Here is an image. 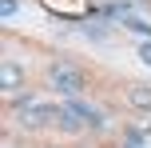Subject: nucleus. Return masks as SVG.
<instances>
[{"label": "nucleus", "mask_w": 151, "mask_h": 148, "mask_svg": "<svg viewBox=\"0 0 151 148\" xmlns=\"http://www.w3.org/2000/svg\"><path fill=\"white\" fill-rule=\"evenodd\" d=\"M52 120H60L56 108H48V104H32L28 96H20V124H24V128H44V124H52Z\"/></svg>", "instance_id": "2"}, {"label": "nucleus", "mask_w": 151, "mask_h": 148, "mask_svg": "<svg viewBox=\"0 0 151 148\" xmlns=\"http://www.w3.org/2000/svg\"><path fill=\"white\" fill-rule=\"evenodd\" d=\"M127 148H147V144H127Z\"/></svg>", "instance_id": "8"}, {"label": "nucleus", "mask_w": 151, "mask_h": 148, "mask_svg": "<svg viewBox=\"0 0 151 148\" xmlns=\"http://www.w3.org/2000/svg\"><path fill=\"white\" fill-rule=\"evenodd\" d=\"M139 60L151 64V40H143V44H139Z\"/></svg>", "instance_id": "6"}, {"label": "nucleus", "mask_w": 151, "mask_h": 148, "mask_svg": "<svg viewBox=\"0 0 151 148\" xmlns=\"http://www.w3.org/2000/svg\"><path fill=\"white\" fill-rule=\"evenodd\" d=\"M16 80H20L16 64H12V60H4V72H0V84H4V88H16Z\"/></svg>", "instance_id": "5"}, {"label": "nucleus", "mask_w": 151, "mask_h": 148, "mask_svg": "<svg viewBox=\"0 0 151 148\" xmlns=\"http://www.w3.org/2000/svg\"><path fill=\"white\" fill-rule=\"evenodd\" d=\"M127 104L139 108V112H151V88L147 84H131L127 88Z\"/></svg>", "instance_id": "3"}, {"label": "nucleus", "mask_w": 151, "mask_h": 148, "mask_svg": "<svg viewBox=\"0 0 151 148\" xmlns=\"http://www.w3.org/2000/svg\"><path fill=\"white\" fill-rule=\"evenodd\" d=\"M147 132H151V116H147Z\"/></svg>", "instance_id": "9"}, {"label": "nucleus", "mask_w": 151, "mask_h": 148, "mask_svg": "<svg viewBox=\"0 0 151 148\" xmlns=\"http://www.w3.org/2000/svg\"><path fill=\"white\" fill-rule=\"evenodd\" d=\"M48 80H52V92H64L68 100H76V92H83V72H76L72 64H52Z\"/></svg>", "instance_id": "1"}, {"label": "nucleus", "mask_w": 151, "mask_h": 148, "mask_svg": "<svg viewBox=\"0 0 151 148\" xmlns=\"http://www.w3.org/2000/svg\"><path fill=\"white\" fill-rule=\"evenodd\" d=\"M123 28L135 32V36H147V40H151V24H147V20H139V16H127V20H123Z\"/></svg>", "instance_id": "4"}, {"label": "nucleus", "mask_w": 151, "mask_h": 148, "mask_svg": "<svg viewBox=\"0 0 151 148\" xmlns=\"http://www.w3.org/2000/svg\"><path fill=\"white\" fill-rule=\"evenodd\" d=\"M0 12H4V16H16V0H0Z\"/></svg>", "instance_id": "7"}]
</instances>
